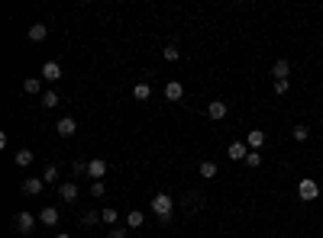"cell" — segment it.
Wrapping results in <instances>:
<instances>
[{
    "mask_svg": "<svg viewBox=\"0 0 323 238\" xmlns=\"http://www.w3.org/2000/svg\"><path fill=\"white\" fill-rule=\"evenodd\" d=\"M149 209H152L155 216H159V222H162V225H168V222H171V216H174V200L168 197V193H155L152 203H149Z\"/></svg>",
    "mask_w": 323,
    "mask_h": 238,
    "instance_id": "1",
    "label": "cell"
},
{
    "mask_svg": "<svg viewBox=\"0 0 323 238\" xmlns=\"http://www.w3.org/2000/svg\"><path fill=\"white\" fill-rule=\"evenodd\" d=\"M13 228H16L20 235H32V228H36V216L26 213V209H20V213L13 216Z\"/></svg>",
    "mask_w": 323,
    "mask_h": 238,
    "instance_id": "2",
    "label": "cell"
},
{
    "mask_svg": "<svg viewBox=\"0 0 323 238\" xmlns=\"http://www.w3.org/2000/svg\"><path fill=\"white\" fill-rule=\"evenodd\" d=\"M298 197H301L304 203H313V200L320 197V183H317V180H310V177L298 180Z\"/></svg>",
    "mask_w": 323,
    "mask_h": 238,
    "instance_id": "3",
    "label": "cell"
},
{
    "mask_svg": "<svg viewBox=\"0 0 323 238\" xmlns=\"http://www.w3.org/2000/svg\"><path fill=\"white\" fill-rule=\"evenodd\" d=\"M87 177H91V180H103V177H107V161H103V158L87 161Z\"/></svg>",
    "mask_w": 323,
    "mask_h": 238,
    "instance_id": "4",
    "label": "cell"
},
{
    "mask_svg": "<svg viewBox=\"0 0 323 238\" xmlns=\"http://www.w3.org/2000/svg\"><path fill=\"white\" fill-rule=\"evenodd\" d=\"M55 132H58V135H62V138H71L75 132H78V122H75L71 116H62V119L55 122Z\"/></svg>",
    "mask_w": 323,
    "mask_h": 238,
    "instance_id": "5",
    "label": "cell"
},
{
    "mask_svg": "<svg viewBox=\"0 0 323 238\" xmlns=\"http://www.w3.org/2000/svg\"><path fill=\"white\" fill-rule=\"evenodd\" d=\"M246 155H249L246 142H230V148H226V158H230V161H246Z\"/></svg>",
    "mask_w": 323,
    "mask_h": 238,
    "instance_id": "6",
    "label": "cell"
},
{
    "mask_svg": "<svg viewBox=\"0 0 323 238\" xmlns=\"http://www.w3.org/2000/svg\"><path fill=\"white\" fill-rule=\"evenodd\" d=\"M58 219H62V213H58L55 206H42V213H39V222L46 225V228H52V225H58Z\"/></svg>",
    "mask_w": 323,
    "mask_h": 238,
    "instance_id": "7",
    "label": "cell"
},
{
    "mask_svg": "<svg viewBox=\"0 0 323 238\" xmlns=\"http://www.w3.org/2000/svg\"><path fill=\"white\" fill-rule=\"evenodd\" d=\"M265 132H262V129H249V135H246V145H249V152H259V148L262 145H265Z\"/></svg>",
    "mask_w": 323,
    "mask_h": 238,
    "instance_id": "8",
    "label": "cell"
},
{
    "mask_svg": "<svg viewBox=\"0 0 323 238\" xmlns=\"http://www.w3.org/2000/svg\"><path fill=\"white\" fill-rule=\"evenodd\" d=\"M42 190H46V180H42V177H26L23 180V193H26V197H36V193H42Z\"/></svg>",
    "mask_w": 323,
    "mask_h": 238,
    "instance_id": "9",
    "label": "cell"
},
{
    "mask_svg": "<svg viewBox=\"0 0 323 238\" xmlns=\"http://www.w3.org/2000/svg\"><path fill=\"white\" fill-rule=\"evenodd\" d=\"M226 113H230V107H226L223 100H210V103H207V116H210V119H226Z\"/></svg>",
    "mask_w": 323,
    "mask_h": 238,
    "instance_id": "10",
    "label": "cell"
},
{
    "mask_svg": "<svg viewBox=\"0 0 323 238\" xmlns=\"http://www.w3.org/2000/svg\"><path fill=\"white\" fill-rule=\"evenodd\" d=\"M181 97H185V87H181V81H168V84H165V100L178 103Z\"/></svg>",
    "mask_w": 323,
    "mask_h": 238,
    "instance_id": "11",
    "label": "cell"
},
{
    "mask_svg": "<svg viewBox=\"0 0 323 238\" xmlns=\"http://www.w3.org/2000/svg\"><path fill=\"white\" fill-rule=\"evenodd\" d=\"M42 77H46V81H62V65H58V61H46V65H42Z\"/></svg>",
    "mask_w": 323,
    "mask_h": 238,
    "instance_id": "12",
    "label": "cell"
},
{
    "mask_svg": "<svg viewBox=\"0 0 323 238\" xmlns=\"http://www.w3.org/2000/svg\"><path fill=\"white\" fill-rule=\"evenodd\" d=\"M272 74H275V81H288V74H291V61H288V58H278L275 68H272Z\"/></svg>",
    "mask_w": 323,
    "mask_h": 238,
    "instance_id": "13",
    "label": "cell"
},
{
    "mask_svg": "<svg viewBox=\"0 0 323 238\" xmlns=\"http://www.w3.org/2000/svg\"><path fill=\"white\" fill-rule=\"evenodd\" d=\"M78 193H81V190H78V183L71 180V183H62V187H58V197H62L65 203H75L78 200Z\"/></svg>",
    "mask_w": 323,
    "mask_h": 238,
    "instance_id": "14",
    "label": "cell"
},
{
    "mask_svg": "<svg viewBox=\"0 0 323 238\" xmlns=\"http://www.w3.org/2000/svg\"><path fill=\"white\" fill-rule=\"evenodd\" d=\"M32 158H36V155H32L29 148H20V152L13 155V164H16V167H29V164H32Z\"/></svg>",
    "mask_w": 323,
    "mask_h": 238,
    "instance_id": "15",
    "label": "cell"
},
{
    "mask_svg": "<svg viewBox=\"0 0 323 238\" xmlns=\"http://www.w3.org/2000/svg\"><path fill=\"white\" fill-rule=\"evenodd\" d=\"M46 36H49V26H46V23H32V26H29V39H32V42H42Z\"/></svg>",
    "mask_w": 323,
    "mask_h": 238,
    "instance_id": "16",
    "label": "cell"
},
{
    "mask_svg": "<svg viewBox=\"0 0 323 238\" xmlns=\"http://www.w3.org/2000/svg\"><path fill=\"white\" fill-rule=\"evenodd\" d=\"M197 171H200V177H204V180H213L217 177V164L213 161H200Z\"/></svg>",
    "mask_w": 323,
    "mask_h": 238,
    "instance_id": "17",
    "label": "cell"
},
{
    "mask_svg": "<svg viewBox=\"0 0 323 238\" xmlns=\"http://www.w3.org/2000/svg\"><path fill=\"white\" fill-rule=\"evenodd\" d=\"M133 97H136V100H149V97H152V87L146 84V81H139V84L133 87Z\"/></svg>",
    "mask_w": 323,
    "mask_h": 238,
    "instance_id": "18",
    "label": "cell"
},
{
    "mask_svg": "<svg viewBox=\"0 0 323 238\" xmlns=\"http://www.w3.org/2000/svg\"><path fill=\"white\" fill-rule=\"evenodd\" d=\"M142 222H146V213H142V209H133V213L126 216V225H129V228H139Z\"/></svg>",
    "mask_w": 323,
    "mask_h": 238,
    "instance_id": "19",
    "label": "cell"
},
{
    "mask_svg": "<svg viewBox=\"0 0 323 238\" xmlns=\"http://www.w3.org/2000/svg\"><path fill=\"white\" fill-rule=\"evenodd\" d=\"M23 90H26V93H39V90H42V77H26V81H23Z\"/></svg>",
    "mask_w": 323,
    "mask_h": 238,
    "instance_id": "20",
    "label": "cell"
},
{
    "mask_svg": "<svg viewBox=\"0 0 323 238\" xmlns=\"http://www.w3.org/2000/svg\"><path fill=\"white\" fill-rule=\"evenodd\" d=\"M117 219H120V213H117V209H113V206H103V209H100V222L113 225V222H117Z\"/></svg>",
    "mask_w": 323,
    "mask_h": 238,
    "instance_id": "21",
    "label": "cell"
},
{
    "mask_svg": "<svg viewBox=\"0 0 323 238\" xmlns=\"http://www.w3.org/2000/svg\"><path fill=\"white\" fill-rule=\"evenodd\" d=\"M58 100H62V97H58L55 90H46V93H42V107H46V110H52V107H58Z\"/></svg>",
    "mask_w": 323,
    "mask_h": 238,
    "instance_id": "22",
    "label": "cell"
},
{
    "mask_svg": "<svg viewBox=\"0 0 323 238\" xmlns=\"http://www.w3.org/2000/svg\"><path fill=\"white\" fill-rule=\"evenodd\" d=\"M291 138H294V142H307V138H310V129H307V126H294V129H291Z\"/></svg>",
    "mask_w": 323,
    "mask_h": 238,
    "instance_id": "23",
    "label": "cell"
},
{
    "mask_svg": "<svg viewBox=\"0 0 323 238\" xmlns=\"http://www.w3.org/2000/svg\"><path fill=\"white\" fill-rule=\"evenodd\" d=\"M162 58H165V61H178V58H181L178 45H165V49H162Z\"/></svg>",
    "mask_w": 323,
    "mask_h": 238,
    "instance_id": "24",
    "label": "cell"
},
{
    "mask_svg": "<svg viewBox=\"0 0 323 238\" xmlns=\"http://www.w3.org/2000/svg\"><path fill=\"white\" fill-rule=\"evenodd\" d=\"M103 193H107V183H103V180H91V197L97 200V197H103Z\"/></svg>",
    "mask_w": 323,
    "mask_h": 238,
    "instance_id": "25",
    "label": "cell"
},
{
    "mask_svg": "<svg viewBox=\"0 0 323 238\" xmlns=\"http://www.w3.org/2000/svg\"><path fill=\"white\" fill-rule=\"evenodd\" d=\"M42 180H46V183L58 180V164H49V167H46V174H42Z\"/></svg>",
    "mask_w": 323,
    "mask_h": 238,
    "instance_id": "26",
    "label": "cell"
},
{
    "mask_svg": "<svg viewBox=\"0 0 323 238\" xmlns=\"http://www.w3.org/2000/svg\"><path fill=\"white\" fill-rule=\"evenodd\" d=\"M246 164H249V167H259V164H262V155H259V152H249V155H246Z\"/></svg>",
    "mask_w": 323,
    "mask_h": 238,
    "instance_id": "27",
    "label": "cell"
},
{
    "mask_svg": "<svg viewBox=\"0 0 323 238\" xmlns=\"http://www.w3.org/2000/svg\"><path fill=\"white\" fill-rule=\"evenodd\" d=\"M288 90H291V81H275V93H278V97L288 93Z\"/></svg>",
    "mask_w": 323,
    "mask_h": 238,
    "instance_id": "28",
    "label": "cell"
},
{
    "mask_svg": "<svg viewBox=\"0 0 323 238\" xmlns=\"http://www.w3.org/2000/svg\"><path fill=\"white\" fill-rule=\"evenodd\" d=\"M71 171L78 174V177H81V174H87V161H75V164H71Z\"/></svg>",
    "mask_w": 323,
    "mask_h": 238,
    "instance_id": "29",
    "label": "cell"
},
{
    "mask_svg": "<svg viewBox=\"0 0 323 238\" xmlns=\"http://www.w3.org/2000/svg\"><path fill=\"white\" fill-rule=\"evenodd\" d=\"M94 222H97V213H84L81 216V225H94Z\"/></svg>",
    "mask_w": 323,
    "mask_h": 238,
    "instance_id": "30",
    "label": "cell"
},
{
    "mask_svg": "<svg viewBox=\"0 0 323 238\" xmlns=\"http://www.w3.org/2000/svg\"><path fill=\"white\" fill-rule=\"evenodd\" d=\"M107 238H126V232H123V228H110Z\"/></svg>",
    "mask_w": 323,
    "mask_h": 238,
    "instance_id": "31",
    "label": "cell"
},
{
    "mask_svg": "<svg viewBox=\"0 0 323 238\" xmlns=\"http://www.w3.org/2000/svg\"><path fill=\"white\" fill-rule=\"evenodd\" d=\"M55 238H71V235H68V232H58V235H55Z\"/></svg>",
    "mask_w": 323,
    "mask_h": 238,
    "instance_id": "32",
    "label": "cell"
}]
</instances>
